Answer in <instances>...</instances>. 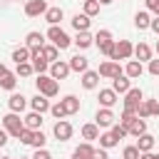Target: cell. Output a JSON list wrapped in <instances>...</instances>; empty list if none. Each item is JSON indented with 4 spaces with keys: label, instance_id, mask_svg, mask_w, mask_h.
Instances as JSON below:
<instances>
[{
    "label": "cell",
    "instance_id": "cell-9",
    "mask_svg": "<svg viewBox=\"0 0 159 159\" xmlns=\"http://www.w3.org/2000/svg\"><path fill=\"white\" fill-rule=\"evenodd\" d=\"M122 75V67H119V62H114V60H107V62H102L99 65V77H119Z\"/></svg>",
    "mask_w": 159,
    "mask_h": 159
},
{
    "label": "cell",
    "instance_id": "cell-31",
    "mask_svg": "<svg viewBox=\"0 0 159 159\" xmlns=\"http://www.w3.org/2000/svg\"><path fill=\"white\" fill-rule=\"evenodd\" d=\"M82 137H84L87 142L99 139V127H97V124H84V127H82Z\"/></svg>",
    "mask_w": 159,
    "mask_h": 159
},
{
    "label": "cell",
    "instance_id": "cell-54",
    "mask_svg": "<svg viewBox=\"0 0 159 159\" xmlns=\"http://www.w3.org/2000/svg\"><path fill=\"white\" fill-rule=\"evenodd\" d=\"M0 159H10V157H0Z\"/></svg>",
    "mask_w": 159,
    "mask_h": 159
},
{
    "label": "cell",
    "instance_id": "cell-24",
    "mask_svg": "<svg viewBox=\"0 0 159 159\" xmlns=\"http://www.w3.org/2000/svg\"><path fill=\"white\" fill-rule=\"evenodd\" d=\"M72 27L77 30V32H87V27H89V17L82 12V15H75L72 17Z\"/></svg>",
    "mask_w": 159,
    "mask_h": 159
},
{
    "label": "cell",
    "instance_id": "cell-19",
    "mask_svg": "<svg viewBox=\"0 0 159 159\" xmlns=\"http://www.w3.org/2000/svg\"><path fill=\"white\" fill-rule=\"evenodd\" d=\"M97 84H99V72L87 70V72L82 75V87H84V89H94Z\"/></svg>",
    "mask_w": 159,
    "mask_h": 159
},
{
    "label": "cell",
    "instance_id": "cell-25",
    "mask_svg": "<svg viewBox=\"0 0 159 159\" xmlns=\"http://www.w3.org/2000/svg\"><path fill=\"white\" fill-rule=\"evenodd\" d=\"M129 134H132V137H142V134H147V122L137 117V119L129 124Z\"/></svg>",
    "mask_w": 159,
    "mask_h": 159
},
{
    "label": "cell",
    "instance_id": "cell-45",
    "mask_svg": "<svg viewBox=\"0 0 159 159\" xmlns=\"http://www.w3.org/2000/svg\"><path fill=\"white\" fill-rule=\"evenodd\" d=\"M149 72L154 77H159V60H149Z\"/></svg>",
    "mask_w": 159,
    "mask_h": 159
},
{
    "label": "cell",
    "instance_id": "cell-50",
    "mask_svg": "<svg viewBox=\"0 0 159 159\" xmlns=\"http://www.w3.org/2000/svg\"><path fill=\"white\" fill-rule=\"evenodd\" d=\"M7 72H10V70H7V67H5V65H2V62H0V80H2V77H5V75H7Z\"/></svg>",
    "mask_w": 159,
    "mask_h": 159
},
{
    "label": "cell",
    "instance_id": "cell-52",
    "mask_svg": "<svg viewBox=\"0 0 159 159\" xmlns=\"http://www.w3.org/2000/svg\"><path fill=\"white\" fill-rule=\"evenodd\" d=\"M109 2H112V0H99V5H109Z\"/></svg>",
    "mask_w": 159,
    "mask_h": 159
},
{
    "label": "cell",
    "instance_id": "cell-8",
    "mask_svg": "<svg viewBox=\"0 0 159 159\" xmlns=\"http://www.w3.org/2000/svg\"><path fill=\"white\" fill-rule=\"evenodd\" d=\"M70 72H72V70H70V62L57 60V62H52V65H50V77H52V80H65Z\"/></svg>",
    "mask_w": 159,
    "mask_h": 159
},
{
    "label": "cell",
    "instance_id": "cell-41",
    "mask_svg": "<svg viewBox=\"0 0 159 159\" xmlns=\"http://www.w3.org/2000/svg\"><path fill=\"white\" fill-rule=\"evenodd\" d=\"M45 142H47V137L42 134V129H37L35 132V139H32V147L35 149H45Z\"/></svg>",
    "mask_w": 159,
    "mask_h": 159
},
{
    "label": "cell",
    "instance_id": "cell-51",
    "mask_svg": "<svg viewBox=\"0 0 159 159\" xmlns=\"http://www.w3.org/2000/svg\"><path fill=\"white\" fill-rule=\"evenodd\" d=\"M139 159H157V154H152V152H147V154H139Z\"/></svg>",
    "mask_w": 159,
    "mask_h": 159
},
{
    "label": "cell",
    "instance_id": "cell-39",
    "mask_svg": "<svg viewBox=\"0 0 159 159\" xmlns=\"http://www.w3.org/2000/svg\"><path fill=\"white\" fill-rule=\"evenodd\" d=\"M139 149H137V144H132V147H124V152H122V159H139Z\"/></svg>",
    "mask_w": 159,
    "mask_h": 159
},
{
    "label": "cell",
    "instance_id": "cell-2",
    "mask_svg": "<svg viewBox=\"0 0 159 159\" xmlns=\"http://www.w3.org/2000/svg\"><path fill=\"white\" fill-rule=\"evenodd\" d=\"M35 87H37V92H40V94H45V97H55V94L60 92L57 80H52V77H47V75H37Z\"/></svg>",
    "mask_w": 159,
    "mask_h": 159
},
{
    "label": "cell",
    "instance_id": "cell-6",
    "mask_svg": "<svg viewBox=\"0 0 159 159\" xmlns=\"http://www.w3.org/2000/svg\"><path fill=\"white\" fill-rule=\"evenodd\" d=\"M154 114H159V102L157 99H144L139 104V109H137L139 119H147V117H154Z\"/></svg>",
    "mask_w": 159,
    "mask_h": 159
},
{
    "label": "cell",
    "instance_id": "cell-5",
    "mask_svg": "<svg viewBox=\"0 0 159 159\" xmlns=\"http://www.w3.org/2000/svg\"><path fill=\"white\" fill-rule=\"evenodd\" d=\"M139 104H142V89H139V87H132V89L124 94V109L137 112V109H139Z\"/></svg>",
    "mask_w": 159,
    "mask_h": 159
},
{
    "label": "cell",
    "instance_id": "cell-47",
    "mask_svg": "<svg viewBox=\"0 0 159 159\" xmlns=\"http://www.w3.org/2000/svg\"><path fill=\"white\" fill-rule=\"evenodd\" d=\"M32 159H52V157H50V152H47V149H37V152L32 154Z\"/></svg>",
    "mask_w": 159,
    "mask_h": 159
},
{
    "label": "cell",
    "instance_id": "cell-48",
    "mask_svg": "<svg viewBox=\"0 0 159 159\" xmlns=\"http://www.w3.org/2000/svg\"><path fill=\"white\" fill-rule=\"evenodd\" d=\"M5 144H7V132L0 129V147H5Z\"/></svg>",
    "mask_w": 159,
    "mask_h": 159
},
{
    "label": "cell",
    "instance_id": "cell-55",
    "mask_svg": "<svg viewBox=\"0 0 159 159\" xmlns=\"http://www.w3.org/2000/svg\"><path fill=\"white\" fill-rule=\"evenodd\" d=\"M20 159H27V157H20ZM30 159H32V157H30Z\"/></svg>",
    "mask_w": 159,
    "mask_h": 159
},
{
    "label": "cell",
    "instance_id": "cell-23",
    "mask_svg": "<svg viewBox=\"0 0 159 159\" xmlns=\"http://www.w3.org/2000/svg\"><path fill=\"white\" fill-rule=\"evenodd\" d=\"M60 102H62V107H65V112H67V114H75V112L80 109V99H77L75 94H67V97H65V99H60Z\"/></svg>",
    "mask_w": 159,
    "mask_h": 159
},
{
    "label": "cell",
    "instance_id": "cell-42",
    "mask_svg": "<svg viewBox=\"0 0 159 159\" xmlns=\"http://www.w3.org/2000/svg\"><path fill=\"white\" fill-rule=\"evenodd\" d=\"M50 112H52V117H57V119H65V117H67V112H65V107H62V102H57V104H52V107H50Z\"/></svg>",
    "mask_w": 159,
    "mask_h": 159
},
{
    "label": "cell",
    "instance_id": "cell-18",
    "mask_svg": "<svg viewBox=\"0 0 159 159\" xmlns=\"http://www.w3.org/2000/svg\"><path fill=\"white\" fill-rule=\"evenodd\" d=\"M134 57H137L139 62H149V60H152V47H149L147 42H139V45L134 47Z\"/></svg>",
    "mask_w": 159,
    "mask_h": 159
},
{
    "label": "cell",
    "instance_id": "cell-16",
    "mask_svg": "<svg viewBox=\"0 0 159 159\" xmlns=\"http://www.w3.org/2000/svg\"><path fill=\"white\" fill-rule=\"evenodd\" d=\"M22 122H25V129H32V132H37V129L42 127V114H40V112H30V114H27Z\"/></svg>",
    "mask_w": 159,
    "mask_h": 159
},
{
    "label": "cell",
    "instance_id": "cell-33",
    "mask_svg": "<svg viewBox=\"0 0 159 159\" xmlns=\"http://www.w3.org/2000/svg\"><path fill=\"white\" fill-rule=\"evenodd\" d=\"M15 84H17V75H12V72H7V75L0 80V87H2V89H15Z\"/></svg>",
    "mask_w": 159,
    "mask_h": 159
},
{
    "label": "cell",
    "instance_id": "cell-3",
    "mask_svg": "<svg viewBox=\"0 0 159 159\" xmlns=\"http://www.w3.org/2000/svg\"><path fill=\"white\" fill-rule=\"evenodd\" d=\"M47 37L52 40V45H55L57 50H65V47H70V45H72V40L67 37V32H65L60 25H50V30H47Z\"/></svg>",
    "mask_w": 159,
    "mask_h": 159
},
{
    "label": "cell",
    "instance_id": "cell-32",
    "mask_svg": "<svg viewBox=\"0 0 159 159\" xmlns=\"http://www.w3.org/2000/svg\"><path fill=\"white\" fill-rule=\"evenodd\" d=\"M119 142L112 137V132H104V134H99V147L102 149H112V147H117Z\"/></svg>",
    "mask_w": 159,
    "mask_h": 159
},
{
    "label": "cell",
    "instance_id": "cell-13",
    "mask_svg": "<svg viewBox=\"0 0 159 159\" xmlns=\"http://www.w3.org/2000/svg\"><path fill=\"white\" fill-rule=\"evenodd\" d=\"M7 107H10V112H22L25 107H27V97H22V94H10V99H7Z\"/></svg>",
    "mask_w": 159,
    "mask_h": 159
},
{
    "label": "cell",
    "instance_id": "cell-46",
    "mask_svg": "<svg viewBox=\"0 0 159 159\" xmlns=\"http://www.w3.org/2000/svg\"><path fill=\"white\" fill-rule=\"evenodd\" d=\"M92 159H109V154H107V149H94V154H92Z\"/></svg>",
    "mask_w": 159,
    "mask_h": 159
},
{
    "label": "cell",
    "instance_id": "cell-38",
    "mask_svg": "<svg viewBox=\"0 0 159 159\" xmlns=\"http://www.w3.org/2000/svg\"><path fill=\"white\" fill-rule=\"evenodd\" d=\"M134 119H137V112H129V109H124V112H122V117H119V124H124V127L129 129V124H132Z\"/></svg>",
    "mask_w": 159,
    "mask_h": 159
},
{
    "label": "cell",
    "instance_id": "cell-28",
    "mask_svg": "<svg viewBox=\"0 0 159 159\" xmlns=\"http://www.w3.org/2000/svg\"><path fill=\"white\" fill-rule=\"evenodd\" d=\"M25 42H27L25 47H30V50H32V47H45V45H42V42H45V37H42V32H30Z\"/></svg>",
    "mask_w": 159,
    "mask_h": 159
},
{
    "label": "cell",
    "instance_id": "cell-43",
    "mask_svg": "<svg viewBox=\"0 0 159 159\" xmlns=\"http://www.w3.org/2000/svg\"><path fill=\"white\" fill-rule=\"evenodd\" d=\"M32 139H35V132H32V129H22V134H20V142L32 147Z\"/></svg>",
    "mask_w": 159,
    "mask_h": 159
},
{
    "label": "cell",
    "instance_id": "cell-17",
    "mask_svg": "<svg viewBox=\"0 0 159 159\" xmlns=\"http://www.w3.org/2000/svg\"><path fill=\"white\" fill-rule=\"evenodd\" d=\"M92 154H94V147H92L89 142H84V144H80V147L72 152V159H92Z\"/></svg>",
    "mask_w": 159,
    "mask_h": 159
},
{
    "label": "cell",
    "instance_id": "cell-15",
    "mask_svg": "<svg viewBox=\"0 0 159 159\" xmlns=\"http://www.w3.org/2000/svg\"><path fill=\"white\" fill-rule=\"evenodd\" d=\"M112 89L114 92H119V94H127L132 87H129V77L127 75H119V77H114L112 80Z\"/></svg>",
    "mask_w": 159,
    "mask_h": 159
},
{
    "label": "cell",
    "instance_id": "cell-12",
    "mask_svg": "<svg viewBox=\"0 0 159 159\" xmlns=\"http://www.w3.org/2000/svg\"><path fill=\"white\" fill-rule=\"evenodd\" d=\"M94 124H97V127H112V124H114V114H112V109L102 107V109L97 112V117H94Z\"/></svg>",
    "mask_w": 159,
    "mask_h": 159
},
{
    "label": "cell",
    "instance_id": "cell-26",
    "mask_svg": "<svg viewBox=\"0 0 159 159\" xmlns=\"http://www.w3.org/2000/svg\"><path fill=\"white\" fill-rule=\"evenodd\" d=\"M134 25H137L139 30H147V27L152 25V17H149V12H147V10L137 12V15H134Z\"/></svg>",
    "mask_w": 159,
    "mask_h": 159
},
{
    "label": "cell",
    "instance_id": "cell-30",
    "mask_svg": "<svg viewBox=\"0 0 159 159\" xmlns=\"http://www.w3.org/2000/svg\"><path fill=\"white\" fill-rule=\"evenodd\" d=\"M12 60H15V65L30 62V47H17V50L12 52Z\"/></svg>",
    "mask_w": 159,
    "mask_h": 159
},
{
    "label": "cell",
    "instance_id": "cell-36",
    "mask_svg": "<svg viewBox=\"0 0 159 159\" xmlns=\"http://www.w3.org/2000/svg\"><path fill=\"white\" fill-rule=\"evenodd\" d=\"M127 134H129V129H127L124 124H112V137H114L117 142H119V139H124Z\"/></svg>",
    "mask_w": 159,
    "mask_h": 159
},
{
    "label": "cell",
    "instance_id": "cell-27",
    "mask_svg": "<svg viewBox=\"0 0 159 159\" xmlns=\"http://www.w3.org/2000/svg\"><path fill=\"white\" fill-rule=\"evenodd\" d=\"M45 20H47L50 25H57V22L62 20V7H47V12H45Z\"/></svg>",
    "mask_w": 159,
    "mask_h": 159
},
{
    "label": "cell",
    "instance_id": "cell-11",
    "mask_svg": "<svg viewBox=\"0 0 159 159\" xmlns=\"http://www.w3.org/2000/svg\"><path fill=\"white\" fill-rule=\"evenodd\" d=\"M30 107H32V112L45 114V112H50V107H52V104H50V99H47L45 94H40V92H37V94L30 99Z\"/></svg>",
    "mask_w": 159,
    "mask_h": 159
},
{
    "label": "cell",
    "instance_id": "cell-20",
    "mask_svg": "<svg viewBox=\"0 0 159 159\" xmlns=\"http://www.w3.org/2000/svg\"><path fill=\"white\" fill-rule=\"evenodd\" d=\"M137 149H139L142 154L152 152V149H154V137H152V134H142V137H137Z\"/></svg>",
    "mask_w": 159,
    "mask_h": 159
},
{
    "label": "cell",
    "instance_id": "cell-40",
    "mask_svg": "<svg viewBox=\"0 0 159 159\" xmlns=\"http://www.w3.org/2000/svg\"><path fill=\"white\" fill-rule=\"evenodd\" d=\"M109 40H112V32H109V30H99V32L94 35V42H97V47H99V45H104V42H109Z\"/></svg>",
    "mask_w": 159,
    "mask_h": 159
},
{
    "label": "cell",
    "instance_id": "cell-37",
    "mask_svg": "<svg viewBox=\"0 0 159 159\" xmlns=\"http://www.w3.org/2000/svg\"><path fill=\"white\" fill-rule=\"evenodd\" d=\"M35 70H32V65L30 62H22V65H17V70H15V75L17 77H30Z\"/></svg>",
    "mask_w": 159,
    "mask_h": 159
},
{
    "label": "cell",
    "instance_id": "cell-34",
    "mask_svg": "<svg viewBox=\"0 0 159 159\" xmlns=\"http://www.w3.org/2000/svg\"><path fill=\"white\" fill-rule=\"evenodd\" d=\"M97 12H99V0H84V15L92 17Z\"/></svg>",
    "mask_w": 159,
    "mask_h": 159
},
{
    "label": "cell",
    "instance_id": "cell-53",
    "mask_svg": "<svg viewBox=\"0 0 159 159\" xmlns=\"http://www.w3.org/2000/svg\"><path fill=\"white\" fill-rule=\"evenodd\" d=\"M154 50H157V55H159V40H157V47H154Z\"/></svg>",
    "mask_w": 159,
    "mask_h": 159
},
{
    "label": "cell",
    "instance_id": "cell-44",
    "mask_svg": "<svg viewBox=\"0 0 159 159\" xmlns=\"http://www.w3.org/2000/svg\"><path fill=\"white\" fill-rule=\"evenodd\" d=\"M144 2H147V10L159 17V0H144Z\"/></svg>",
    "mask_w": 159,
    "mask_h": 159
},
{
    "label": "cell",
    "instance_id": "cell-21",
    "mask_svg": "<svg viewBox=\"0 0 159 159\" xmlns=\"http://www.w3.org/2000/svg\"><path fill=\"white\" fill-rule=\"evenodd\" d=\"M87 65H89V60L87 57H82V55H75L72 60H70V70H75V72H87Z\"/></svg>",
    "mask_w": 159,
    "mask_h": 159
},
{
    "label": "cell",
    "instance_id": "cell-1",
    "mask_svg": "<svg viewBox=\"0 0 159 159\" xmlns=\"http://www.w3.org/2000/svg\"><path fill=\"white\" fill-rule=\"evenodd\" d=\"M2 129H5L10 137H17V139H20V134H22V129H25V122L20 119L17 112H10V114L2 117Z\"/></svg>",
    "mask_w": 159,
    "mask_h": 159
},
{
    "label": "cell",
    "instance_id": "cell-35",
    "mask_svg": "<svg viewBox=\"0 0 159 159\" xmlns=\"http://www.w3.org/2000/svg\"><path fill=\"white\" fill-rule=\"evenodd\" d=\"M42 55H45L47 62H57V55H60V52H57L55 45H45V47H42Z\"/></svg>",
    "mask_w": 159,
    "mask_h": 159
},
{
    "label": "cell",
    "instance_id": "cell-49",
    "mask_svg": "<svg viewBox=\"0 0 159 159\" xmlns=\"http://www.w3.org/2000/svg\"><path fill=\"white\" fill-rule=\"evenodd\" d=\"M149 27H152V30H154V32H157V35H159V17H154V20H152V25H149Z\"/></svg>",
    "mask_w": 159,
    "mask_h": 159
},
{
    "label": "cell",
    "instance_id": "cell-10",
    "mask_svg": "<svg viewBox=\"0 0 159 159\" xmlns=\"http://www.w3.org/2000/svg\"><path fill=\"white\" fill-rule=\"evenodd\" d=\"M52 134H55V137H57L60 142H67V139L72 137V124H70L67 119H57V124H55Z\"/></svg>",
    "mask_w": 159,
    "mask_h": 159
},
{
    "label": "cell",
    "instance_id": "cell-22",
    "mask_svg": "<svg viewBox=\"0 0 159 159\" xmlns=\"http://www.w3.org/2000/svg\"><path fill=\"white\" fill-rule=\"evenodd\" d=\"M114 102H117V92H114V89H99V104H102V107L109 109Z\"/></svg>",
    "mask_w": 159,
    "mask_h": 159
},
{
    "label": "cell",
    "instance_id": "cell-14",
    "mask_svg": "<svg viewBox=\"0 0 159 159\" xmlns=\"http://www.w3.org/2000/svg\"><path fill=\"white\" fill-rule=\"evenodd\" d=\"M142 72H144V67H142V62H139V60H129V62H127V70H124V75H127L129 80H137V77H142Z\"/></svg>",
    "mask_w": 159,
    "mask_h": 159
},
{
    "label": "cell",
    "instance_id": "cell-7",
    "mask_svg": "<svg viewBox=\"0 0 159 159\" xmlns=\"http://www.w3.org/2000/svg\"><path fill=\"white\" fill-rule=\"evenodd\" d=\"M47 12V2L45 0H27L25 2V15L27 17H37V15H45Z\"/></svg>",
    "mask_w": 159,
    "mask_h": 159
},
{
    "label": "cell",
    "instance_id": "cell-29",
    "mask_svg": "<svg viewBox=\"0 0 159 159\" xmlns=\"http://www.w3.org/2000/svg\"><path fill=\"white\" fill-rule=\"evenodd\" d=\"M94 42V37L89 35V32H77V37H75V45L80 47V50H84V47H89Z\"/></svg>",
    "mask_w": 159,
    "mask_h": 159
},
{
    "label": "cell",
    "instance_id": "cell-4",
    "mask_svg": "<svg viewBox=\"0 0 159 159\" xmlns=\"http://www.w3.org/2000/svg\"><path fill=\"white\" fill-rule=\"evenodd\" d=\"M132 55H134V45H132L129 40H119V42H114V52H112L109 60L119 62V60H129Z\"/></svg>",
    "mask_w": 159,
    "mask_h": 159
}]
</instances>
